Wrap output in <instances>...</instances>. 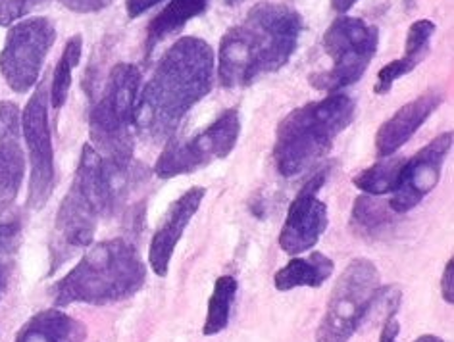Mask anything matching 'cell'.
Instances as JSON below:
<instances>
[{
	"label": "cell",
	"instance_id": "6da1fadb",
	"mask_svg": "<svg viewBox=\"0 0 454 342\" xmlns=\"http://www.w3.org/2000/svg\"><path fill=\"white\" fill-rule=\"evenodd\" d=\"M214 74L215 56L207 41L177 39L137 97L133 112L135 131L153 143L172 139L187 113L208 97Z\"/></svg>",
	"mask_w": 454,
	"mask_h": 342
},
{
	"label": "cell",
	"instance_id": "7a4b0ae2",
	"mask_svg": "<svg viewBox=\"0 0 454 342\" xmlns=\"http://www.w3.org/2000/svg\"><path fill=\"white\" fill-rule=\"evenodd\" d=\"M304 29L297 10L279 3L254 4L243 21L227 29L218 52V79L225 89H243L286 67Z\"/></svg>",
	"mask_w": 454,
	"mask_h": 342
},
{
	"label": "cell",
	"instance_id": "3957f363",
	"mask_svg": "<svg viewBox=\"0 0 454 342\" xmlns=\"http://www.w3.org/2000/svg\"><path fill=\"white\" fill-rule=\"evenodd\" d=\"M126 175L128 171L110 167L93 146H83L74 183L56 212L54 268H59L64 258H70L74 250L93 245L98 218L114 208L120 192V179Z\"/></svg>",
	"mask_w": 454,
	"mask_h": 342
},
{
	"label": "cell",
	"instance_id": "277c9868",
	"mask_svg": "<svg viewBox=\"0 0 454 342\" xmlns=\"http://www.w3.org/2000/svg\"><path fill=\"white\" fill-rule=\"evenodd\" d=\"M146 266L139 250L126 238L90 245L79 264L52 287L56 306H105L126 300L143 289Z\"/></svg>",
	"mask_w": 454,
	"mask_h": 342
},
{
	"label": "cell",
	"instance_id": "5b68a950",
	"mask_svg": "<svg viewBox=\"0 0 454 342\" xmlns=\"http://www.w3.org/2000/svg\"><path fill=\"white\" fill-rule=\"evenodd\" d=\"M355 116L356 102L345 93H329L289 112L276 131L274 162L279 175L297 177L314 167L329 154Z\"/></svg>",
	"mask_w": 454,
	"mask_h": 342
},
{
	"label": "cell",
	"instance_id": "8992f818",
	"mask_svg": "<svg viewBox=\"0 0 454 342\" xmlns=\"http://www.w3.org/2000/svg\"><path fill=\"white\" fill-rule=\"evenodd\" d=\"M141 87V70L133 64H116L100 100L90 110L89 133L95 151L118 171H129L135 148L133 112Z\"/></svg>",
	"mask_w": 454,
	"mask_h": 342
},
{
	"label": "cell",
	"instance_id": "52a82bcc",
	"mask_svg": "<svg viewBox=\"0 0 454 342\" xmlns=\"http://www.w3.org/2000/svg\"><path fill=\"white\" fill-rule=\"evenodd\" d=\"M378 44L380 29L376 26L360 18H337L324 35V51L332 58V67L310 74L309 83L327 95L355 85L366 74Z\"/></svg>",
	"mask_w": 454,
	"mask_h": 342
},
{
	"label": "cell",
	"instance_id": "ba28073f",
	"mask_svg": "<svg viewBox=\"0 0 454 342\" xmlns=\"http://www.w3.org/2000/svg\"><path fill=\"white\" fill-rule=\"evenodd\" d=\"M381 287V273L368 258H356L340 273L316 330V342H348L364 323Z\"/></svg>",
	"mask_w": 454,
	"mask_h": 342
},
{
	"label": "cell",
	"instance_id": "9c48e42d",
	"mask_svg": "<svg viewBox=\"0 0 454 342\" xmlns=\"http://www.w3.org/2000/svg\"><path fill=\"white\" fill-rule=\"evenodd\" d=\"M241 135L239 110L230 108L220 113L208 128L200 129L189 139H168L162 154L154 164V174L160 179L191 175L210 166L215 159H223L233 152Z\"/></svg>",
	"mask_w": 454,
	"mask_h": 342
},
{
	"label": "cell",
	"instance_id": "30bf717a",
	"mask_svg": "<svg viewBox=\"0 0 454 342\" xmlns=\"http://www.w3.org/2000/svg\"><path fill=\"white\" fill-rule=\"evenodd\" d=\"M54 41L56 29L47 18L24 19L8 31L0 52V72L10 89L20 95L33 89Z\"/></svg>",
	"mask_w": 454,
	"mask_h": 342
},
{
	"label": "cell",
	"instance_id": "8fae6325",
	"mask_svg": "<svg viewBox=\"0 0 454 342\" xmlns=\"http://www.w3.org/2000/svg\"><path fill=\"white\" fill-rule=\"evenodd\" d=\"M49 105L47 83L43 82L21 112V131L26 136L31 164L27 204L33 210H41L49 202L54 189V148L49 123Z\"/></svg>",
	"mask_w": 454,
	"mask_h": 342
},
{
	"label": "cell",
	"instance_id": "7c38bea8",
	"mask_svg": "<svg viewBox=\"0 0 454 342\" xmlns=\"http://www.w3.org/2000/svg\"><path fill=\"white\" fill-rule=\"evenodd\" d=\"M452 131L442 133L424 148H419L411 159H404L399 183H396L389 200V208L395 214L414 210L437 187L442 164L452 151Z\"/></svg>",
	"mask_w": 454,
	"mask_h": 342
},
{
	"label": "cell",
	"instance_id": "4fadbf2b",
	"mask_svg": "<svg viewBox=\"0 0 454 342\" xmlns=\"http://www.w3.org/2000/svg\"><path fill=\"white\" fill-rule=\"evenodd\" d=\"M325 169L317 171L291 202L278 241L279 248L289 256L312 250L327 229V204L317 198V192L325 183Z\"/></svg>",
	"mask_w": 454,
	"mask_h": 342
},
{
	"label": "cell",
	"instance_id": "5bb4252c",
	"mask_svg": "<svg viewBox=\"0 0 454 342\" xmlns=\"http://www.w3.org/2000/svg\"><path fill=\"white\" fill-rule=\"evenodd\" d=\"M207 197V189L192 187L184 192L164 215L162 225L153 235L149 248V264L158 277H166L169 271L174 250L177 248L181 237L185 233V227L191 223L192 215L200 208V204Z\"/></svg>",
	"mask_w": 454,
	"mask_h": 342
},
{
	"label": "cell",
	"instance_id": "9a60e30c",
	"mask_svg": "<svg viewBox=\"0 0 454 342\" xmlns=\"http://www.w3.org/2000/svg\"><path fill=\"white\" fill-rule=\"evenodd\" d=\"M442 98L445 97L439 89H431L396 110L376 133V154L380 158H387L403 148L412 139L414 133L434 116L442 105Z\"/></svg>",
	"mask_w": 454,
	"mask_h": 342
},
{
	"label": "cell",
	"instance_id": "2e32d148",
	"mask_svg": "<svg viewBox=\"0 0 454 342\" xmlns=\"http://www.w3.org/2000/svg\"><path fill=\"white\" fill-rule=\"evenodd\" d=\"M435 35V24L429 19H418L408 29L406 43H404V56L399 60H393L385 67H381L378 74V82L373 85V93L376 95H387L395 82L401 77L408 75L412 70L422 64V60L429 52L431 39Z\"/></svg>",
	"mask_w": 454,
	"mask_h": 342
},
{
	"label": "cell",
	"instance_id": "e0dca14e",
	"mask_svg": "<svg viewBox=\"0 0 454 342\" xmlns=\"http://www.w3.org/2000/svg\"><path fill=\"white\" fill-rule=\"evenodd\" d=\"M87 327L60 310H43L21 327L16 342H83Z\"/></svg>",
	"mask_w": 454,
	"mask_h": 342
},
{
	"label": "cell",
	"instance_id": "ac0fdd59",
	"mask_svg": "<svg viewBox=\"0 0 454 342\" xmlns=\"http://www.w3.org/2000/svg\"><path fill=\"white\" fill-rule=\"evenodd\" d=\"M210 0H169V4L158 14L146 29V58H151L154 49L184 29L191 19L207 12Z\"/></svg>",
	"mask_w": 454,
	"mask_h": 342
},
{
	"label": "cell",
	"instance_id": "d6986e66",
	"mask_svg": "<svg viewBox=\"0 0 454 342\" xmlns=\"http://www.w3.org/2000/svg\"><path fill=\"white\" fill-rule=\"evenodd\" d=\"M335 264L322 253H312L309 258H293L287 266L276 271L274 287L279 292H289L299 287L317 289L333 276Z\"/></svg>",
	"mask_w": 454,
	"mask_h": 342
},
{
	"label": "cell",
	"instance_id": "ffe728a7",
	"mask_svg": "<svg viewBox=\"0 0 454 342\" xmlns=\"http://www.w3.org/2000/svg\"><path fill=\"white\" fill-rule=\"evenodd\" d=\"M24 174L26 158L18 136H0V215L16 202Z\"/></svg>",
	"mask_w": 454,
	"mask_h": 342
},
{
	"label": "cell",
	"instance_id": "44dd1931",
	"mask_svg": "<svg viewBox=\"0 0 454 342\" xmlns=\"http://www.w3.org/2000/svg\"><path fill=\"white\" fill-rule=\"evenodd\" d=\"M237 289H239V283H237L233 276H222L215 279L208 302V314L202 325V335L214 337L222 333V330H225V327L230 325Z\"/></svg>",
	"mask_w": 454,
	"mask_h": 342
},
{
	"label": "cell",
	"instance_id": "7402d4cb",
	"mask_svg": "<svg viewBox=\"0 0 454 342\" xmlns=\"http://www.w3.org/2000/svg\"><path fill=\"white\" fill-rule=\"evenodd\" d=\"M395 220V212L389 208V202L378 200L372 195H362L355 200L350 225L355 231L366 237H376L383 233Z\"/></svg>",
	"mask_w": 454,
	"mask_h": 342
},
{
	"label": "cell",
	"instance_id": "603a6c76",
	"mask_svg": "<svg viewBox=\"0 0 454 342\" xmlns=\"http://www.w3.org/2000/svg\"><path fill=\"white\" fill-rule=\"evenodd\" d=\"M404 159L399 156H387L381 158L378 164H373L366 169H362L358 175L353 177V183L356 189L372 197H381L393 192L396 183H399L401 167Z\"/></svg>",
	"mask_w": 454,
	"mask_h": 342
},
{
	"label": "cell",
	"instance_id": "cb8c5ba5",
	"mask_svg": "<svg viewBox=\"0 0 454 342\" xmlns=\"http://www.w3.org/2000/svg\"><path fill=\"white\" fill-rule=\"evenodd\" d=\"M82 51H83V39L82 35H74L70 41L66 43V49L60 56L59 64H56V70L52 75V85L49 100L54 110H60L67 98L72 87V74L77 67L79 60H82Z\"/></svg>",
	"mask_w": 454,
	"mask_h": 342
},
{
	"label": "cell",
	"instance_id": "d4e9b609",
	"mask_svg": "<svg viewBox=\"0 0 454 342\" xmlns=\"http://www.w3.org/2000/svg\"><path fill=\"white\" fill-rule=\"evenodd\" d=\"M47 0H0V26H10Z\"/></svg>",
	"mask_w": 454,
	"mask_h": 342
},
{
	"label": "cell",
	"instance_id": "484cf974",
	"mask_svg": "<svg viewBox=\"0 0 454 342\" xmlns=\"http://www.w3.org/2000/svg\"><path fill=\"white\" fill-rule=\"evenodd\" d=\"M21 225L18 222L0 223V256H10L18 246Z\"/></svg>",
	"mask_w": 454,
	"mask_h": 342
},
{
	"label": "cell",
	"instance_id": "4316f807",
	"mask_svg": "<svg viewBox=\"0 0 454 342\" xmlns=\"http://www.w3.org/2000/svg\"><path fill=\"white\" fill-rule=\"evenodd\" d=\"M399 322H396V315H391L383 322V327H381V335H380V342H396V335H399ZM412 342H445L441 337H435V335H424L419 337Z\"/></svg>",
	"mask_w": 454,
	"mask_h": 342
},
{
	"label": "cell",
	"instance_id": "83f0119b",
	"mask_svg": "<svg viewBox=\"0 0 454 342\" xmlns=\"http://www.w3.org/2000/svg\"><path fill=\"white\" fill-rule=\"evenodd\" d=\"M60 3L77 14H93L110 6L114 0H60Z\"/></svg>",
	"mask_w": 454,
	"mask_h": 342
},
{
	"label": "cell",
	"instance_id": "f1b7e54d",
	"mask_svg": "<svg viewBox=\"0 0 454 342\" xmlns=\"http://www.w3.org/2000/svg\"><path fill=\"white\" fill-rule=\"evenodd\" d=\"M441 294H442V300L449 302L450 306L454 304V260L452 258L447 261L445 271H442Z\"/></svg>",
	"mask_w": 454,
	"mask_h": 342
},
{
	"label": "cell",
	"instance_id": "f546056e",
	"mask_svg": "<svg viewBox=\"0 0 454 342\" xmlns=\"http://www.w3.org/2000/svg\"><path fill=\"white\" fill-rule=\"evenodd\" d=\"M162 0H128L126 3V10L129 19L139 18L141 14H146L151 8H154L156 4H160Z\"/></svg>",
	"mask_w": 454,
	"mask_h": 342
},
{
	"label": "cell",
	"instance_id": "4dcf8cb0",
	"mask_svg": "<svg viewBox=\"0 0 454 342\" xmlns=\"http://www.w3.org/2000/svg\"><path fill=\"white\" fill-rule=\"evenodd\" d=\"M8 256H0V300H3L4 291H6V283H8V264H6Z\"/></svg>",
	"mask_w": 454,
	"mask_h": 342
},
{
	"label": "cell",
	"instance_id": "1f68e13d",
	"mask_svg": "<svg viewBox=\"0 0 454 342\" xmlns=\"http://www.w3.org/2000/svg\"><path fill=\"white\" fill-rule=\"evenodd\" d=\"M356 3H358V0H332V6H333L335 12L345 14V12H348V10L353 8Z\"/></svg>",
	"mask_w": 454,
	"mask_h": 342
},
{
	"label": "cell",
	"instance_id": "d6a6232c",
	"mask_svg": "<svg viewBox=\"0 0 454 342\" xmlns=\"http://www.w3.org/2000/svg\"><path fill=\"white\" fill-rule=\"evenodd\" d=\"M414 6H416V0H404V8L408 10V12H411Z\"/></svg>",
	"mask_w": 454,
	"mask_h": 342
},
{
	"label": "cell",
	"instance_id": "836d02e7",
	"mask_svg": "<svg viewBox=\"0 0 454 342\" xmlns=\"http://www.w3.org/2000/svg\"><path fill=\"white\" fill-rule=\"evenodd\" d=\"M237 0H225V4H235Z\"/></svg>",
	"mask_w": 454,
	"mask_h": 342
}]
</instances>
